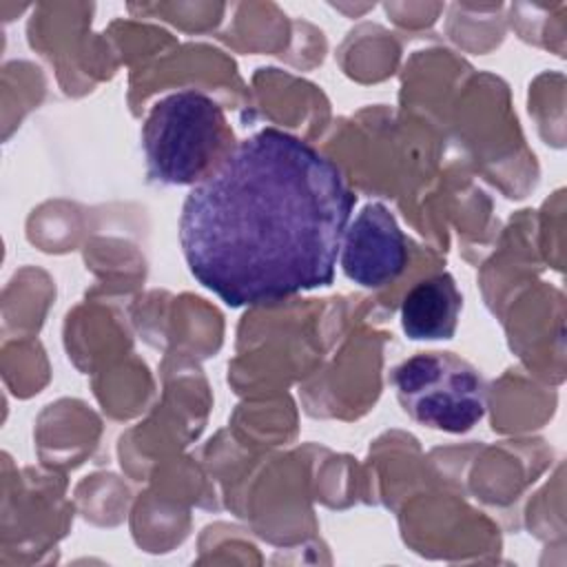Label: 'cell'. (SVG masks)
Segmentation results:
<instances>
[{"instance_id":"6da1fadb","label":"cell","mask_w":567,"mask_h":567,"mask_svg":"<svg viewBox=\"0 0 567 567\" xmlns=\"http://www.w3.org/2000/svg\"><path fill=\"white\" fill-rule=\"evenodd\" d=\"M357 195L297 135L264 128L193 186L179 215L190 275L226 306H264L330 286Z\"/></svg>"},{"instance_id":"7a4b0ae2","label":"cell","mask_w":567,"mask_h":567,"mask_svg":"<svg viewBox=\"0 0 567 567\" xmlns=\"http://www.w3.org/2000/svg\"><path fill=\"white\" fill-rule=\"evenodd\" d=\"M230 137L221 106L206 93L184 89L159 100L142 128L146 175L164 186L197 184Z\"/></svg>"},{"instance_id":"3957f363","label":"cell","mask_w":567,"mask_h":567,"mask_svg":"<svg viewBox=\"0 0 567 567\" xmlns=\"http://www.w3.org/2000/svg\"><path fill=\"white\" fill-rule=\"evenodd\" d=\"M390 379L405 414L430 430L465 434L485 416L481 372L452 352H416Z\"/></svg>"},{"instance_id":"277c9868","label":"cell","mask_w":567,"mask_h":567,"mask_svg":"<svg viewBox=\"0 0 567 567\" xmlns=\"http://www.w3.org/2000/svg\"><path fill=\"white\" fill-rule=\"evenodd\" d=\"M339 259L343 275L363 288L388 286L405 270L408 241L385 204L370 202L357 213L343 233Z\"/></svg>"},{"instance_id":"5b68a950","label":"cell","mask_w":567,"mask_h":567,"mask_svg":"<svg viewBox=\"0 0 567 567\" xmlns=\"http://www.w3.org/2000/svg\"><path fill=\"white\" fill-rule=\"evenodd\" d=\"M463 297L450 272L434 275L408 290L401 303V328L412 341L452 339Z\"/></svg>"}]
</instances>
